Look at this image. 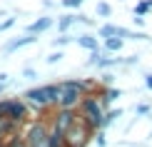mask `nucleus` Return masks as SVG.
Returning a JSON list of instances; mask_svg holds the SVG:
<instances>
[{
  "label": "nucleus",
  "mask_w": 152,
  "mask_h": 147,
  "mask_svg": "<svg viewBox=\"0 0 152 147\" xmlns=\"http://www.w3.org/2000/svg\"><path fill=\"white\" fill-rule=\"evenodd\" d=\"M0 117H8L12 125H18L23 130L35 115H33L30 105L20 97V95H18V97H5V95H0Z\"/></svg>",
  "instance_id": "f03ea898"
},
{
  "label": "nucleus",
  "mask_w": 152,
  "mask_h": 147,
  "mask_svg": "<svg viewBox=\"0 0 152 147\" xmlns=\"http://www.w3.org/2000/svg\"><path fill=\"white\" fill-rule=\"evenodd\" d=\"M145 87H147V90H152V72L145 75Z\"/></svg>",
  "instance_id": "c85d7f7f"
},
{
  "label": "nucleus",
  "mask_w": 152,
  "mask_h": 147,
  "mask_svg": "<svg viewBox=\"0 0 152 147\" xmlns=\"http://www.w3.org/2000/svg\"><path fill=\"white\" fill-rule=\"evenodd\" d=\"M50 28H55V18L53 15H40V18H35L33 23H28L25 25V33H30V35H45Z\"/></svg>",
  "instance_id": "6e6552de"
},
{
  "label": "nucleus",
  "mask_w": 152,
  "mask_h": 147,
  "mask_svg": "<svg viewBox=\"0 0 152 147\" xmlns=\"http://www.w3.org/2000/svg\"><path fill=\"white\" fill-rule=\"evenodd\" d=\"M97 82H100L102 87H107V85H115V75H112L110 70H102V75L97 78Z\"/></svg>",
  "instance_id": "aec40b11"
},
{
  "label": "nucleus",
  "mask_w": 152,
  "mask_h": 147,
  "mask_svg": "<svg viewBox=\"0 0 152 147\" xmlns=\"http://www.w3.org/2000/svg\"><path fill=\"white\" fill-rule=\"evenodd\" d=\"M120 117H122V107H107V110H105V120H102V130L112 127Z\"/></svg>",
  "instance_id": "ddd939ff"
},
{
  "label": "nucleus",
  "mask_w": 152,
  "mask_h": 147,
  "mask_svg": "<svg viewBox=\"0 0 152 147\" xmlns=\"http://www.w3.org/2000/svg\"><path fill=\"white\" fill-rule=\"evenodd\" d=\"M152 12V0H137L135 8H132V15H145L147 18Z\"/></svg>",
  "instance_id": "dca6fc26"
},
{
  "label": "nucleus",
  "mask_w": 152,
  "mask_h": 147,
  "mask_svg": "<svg viewBox=\"0 0 152 147\" xmlns=\"http://www.w3.org/2000/svg\"><path fill=\"white\" fill-rule=\"evenodd\" d=\"M0 15H5V10H0Z\"/></svg>",
  "instance_id": "473e14b6"
},
{
  "label": "nucleus",
  "mask_w": 152,
  "mask_h": 147,
  "mask_svg": "<svg viewBox=\"0 0 152 147\" xmlns=\"http://www.w3.org/2000/svg\"><path fill=\"white\" fill-rule=\"evenodd\" d=\"M95 15H97L100 20H107V18H112V5L107 3V0H100V3L95 5Z\"/></svg>",
  "instance_id": "2eb2a0df"
},
{
  "label": "nucleus",
  "mask_w": 152,
  "mask_h": 147,
  "mask_svg": "<svg viewBox=\"0 0 152 147\" xmlns=\"http://www.w3.org/2000/svg\"><path fill=\"white\" fill-rule=\"evenodd\" d=\"M125 42H127V40H122V37H105V40H102V50H105V53H112V55H117L120 53V50H122L125 48Z\"/></svg>",
  "instance_id": "f8f14e48"
},
{
  "label": "nucleus",
  "mask_w": 152,
  "mask_h": 147,
  "mask_svg": "<svg viewBox=\"0 0 152 147\" xmlns=\"http://www.w3.org/2000/svg\"><path fill=\"white\" fill-rule=\"evenodd\" d=\"M97 97H100V102H102L105 110H107V107H112L120 97H122V90L115 87V85H107V87H100L97 90Z\"/></svg>",
  "instance_id": "9d476101"
},
{
  "label": "nucleus",
  "mask_w": 152,
  "mask_h": 147,
  "mask_svg": "<svg viewBox=\"0 0 152 147\" xmlns=\"http://www.w3.org/2000/svg\"><path fill=\"white\" fill-rule=\"evenodd\" d=\"M58 82V107H77L85 92L77 87L75 78H65V80H55Z\"/></svg>",
  "instance_id": "20e7f679"
},
{
  "label": "nucleus",
  "mask_w": 152,
  "mask_h": 147,
  "mask_svg": "<svg viewBox=\"0 0 152 147\" xmlns=\"http://www.w3.org/2000/svg\"><path fill=\"white\" fill-rule=\"evenodd\" d=\"M53 5H55L53 0H42V8H53Z\"/></svg>",
  "instance_id": "c756f323"
},
{
  "label": "nucleus",
  "mask_w": 152,
  "mask_h": 147,
  "mask_svg": "<svg viewBox=\"0 0 152 147\" xmlns=\"http://www.w3.org/2000/svg\"><path fill=\"white\" fill-rule=\"evenodd\" d=\"M77 25H82V28H87V30H97V23L92 20V18H87V15H77Z\"/></svg>",
  "instance_id": "412c9836"
},
{
  "label": "nucleus",
  "mask_w": 152,
  "mask_h": 147,
  "mask_svg": "<svg viewBox=\"0 0 152 147\" xmlns=\"http://www.w3.org/2000/svg\"><path fill=\"white\" fill-rule=\"evenodd\" d=\"M23 78H25V80H35V78H37V70H35L33 65H25V67H23Z\"/></svg>",
  "instance_id": "393cba45"
},
{
  "label": "nucleus",
  "mask_w": 152,
  "mask_h": 147,
  "mask_svg": "<svg viewBox=\"0 0 152 147\" xmlns=\"http://www.w3.org/2000/svg\"><path fill=\"white\" fill-rule=\"evenodd\" d=\"M77 117H80L77 107H55V110L50 112V130L65 135V132L77 122Z\"/></svg>",
  "instance_id": "423d86ee"
},
{
  "label": "nucleus",
  "mask_w": 152,
  "mask_h": 147,
  "mask_svg": "<svg viewBox=\"0 0 152 147\" xmlns=\"http://www.w3.org/2000/svg\"><path fill=\"white\" fill-rule=\"evenodd\" d=\"M132 25L135 28H145V15H132Z\"/></svg>",
  "instance_id": "cd10ccee"
},
{
  "label": "nucleus",
  "mask_w": 152,
  "mask_h": 147,
  "mask_svg": "<svg viewBox=\"0 0 152 147\" xmlns=\"http://www.w3.org/2000/svg\"><path fill=\"white\" fill-rule=\"evenodd\" d=\"M117 28H120V25L105 20L102 25H97V37H100V40H105V37H115V35H117ZM117 37H120V35H117Z\"/></svg>",
  "instance_id": "4468645a"
},
{
  "label": "nucleus",
  "mask_w": 152,
  "mask_h": 147,
  "mask_svg": "<svg viewBox=\"0 0 152 147\" xmlns=\"http://www.w3.org/2000/svg\"><path fill=\"white\" fill-rule=\"evenodd\" d=\"M75 45L87 50V53H92V50H102V40L97 37V33H80L75 37Z\"/></svg>",
  "instance_id": "1a4fd4ad"
},
{
  "label": "nucleus",
  "mask_w": 152,
  "mask_h": 147,
  "mask_svg": "<svg viewBox=\"0 0 152 147\" xmlns=\"http://www.w3.org/2000/svg\"><path fill=\"white\" fill-rule=\"evenodd\" d=\"M152 112V105H147V102H140V105H135V115L137 117H145V115Z\"/></svg>",
  "instance_id": "5701e85b"
},
{
  "label": "nucleus",
  "mask_w": 152,
  "mask_h": 147,
  "mask_svg": "<svg viewBox=\"0 0 152 147\" xmlns=\"http://www.w3.org/2000/svg\"><path fill=\"white\" fill-rule=\"evenodd\" d=\"M5 142H8V140H5V137H0V147H5Z\"/></svg>",
  "instance_id": "2f4dec72"
},
{
  "label": "nucleus",
  "mask_w": 152,
  "mask_h": 147,
  "mask_svg": "<svg viewBox=\"0 0 152 147\" xmlns=\"http://www.w3.org/2000/svg\"><path fill=\"white\" fill-rule=\"evenodd\" d=\"M92 140H95V130L80 117H77V122L65 132V145L67 147H87Z\"/></svg>",
  "instance_id": "39448f33"
},
{
  "label": "nucleus",
  "mask_w": 152,
  "mask_h": 147,
  "mask_svg": "<svg viewBox=\"0 0 152 147\" xmlns=\"http://www.w3.org/2000/svg\"><path fill=\"white\" fill-rule=\"evenodd\" d=\"M72 42H75V37H72L70 33H60V35L53 40V45H55V48H60V50H65L67 45H72Z\"/></svg>",
  "instance_id": "f3484780"
},
{
  "label": "nucleus",
  "mask_w": 152,
  "mask_h": 147,
  "mask_svg": "<svg viewBox=\"0 0 152 147\" xmlns=\"http://www.w3.org/2000/svg\"><path fill=\"white\" fill-rule=\"evenodd\" d=\"M62 57H65V53L58 48V50H53V53H48V55H45V62H48V65H58Z\"/></svg>",
  "instance_id": "6ab92c4d"
},
{
  "label": "nucleus",
  "mask_w": 152,
  "mask_h": 147,
  "mask_svg": "<svg viewBox=\"0 0 152 147\" xmlns=\"http://www.w3.org/2000/svg\"><path fill=\"white\" fill-rule=\"evenodd\" d=\"M122 65H125V67L140 65V55H127V57H122Z\"/></svg>",
  "instance_id": "a878e982"
},
{
  "label": "nucleus",
  "mask_w": 152,
  "mask_h": 147,
  "mask_svg": "<svg viewBox=\"0 0 152 147\" xmlns=\"http://www.w3.org/2000/svg\"><path fill=\"white\" fill-rule=\"evenodd\" d=\"M15 23H18L15 18H5V20H0V33H5V30H10L12 25H15Z\"/></svg>",
  "instance_id": "bb28decb"
},
{
  "label": "nucleus",
  "mask_w": 152,
  "mask_h": 147,
  "mask_svg": "<svg viewBox=\"0 0 152 147\" xmlns=\"http://www.w3.org/2000/svg\"><path fill=\"white\" fill-rule=\"evenodd\" d=\"M8 147H28V142H25V137H23V130L20 132H15L12 137H8V142H5Z\"/></svg>",
  "instance_id": "a211bd4d"
},
{
  "label": "nucleus",
  "mask_w": 152,
  "mask_h": 147,
  "mask_svg": "<svg viewBox=\"0 0 152 147\" xmlns=\"http://www.w3.org/2000/svg\"><path fill=\"white\" fill-rule=\"evenodd\" d=\"M20 97L30 105L33 115H50L58 107V82H45V85L28 87Z\"/></svg>",
  "instance_id": "f257e3e1"
},
{
  "label": "nucleus",
  "mask_w": 152,
  "mask_h": 147,
  "mask_svg": "<svg viewBox=\"0 0 152 147\" xmlns=\"http://www.w3.org/2000/svg\"><path fill=\"white\" fill-rule=\"evenodd\" d=\"M60 5H62L65 10H77V8L85 5V0H60Z\"/></svg>",
  "instance_id": "4be33fe9"
},
{
  "label": "nucleus",
  "mask_w": 152,
  "mask_h": 147,
  "mask_svg": "<svg viewBox=\"0 0 152 147\" xmlns=\"http://www.w3.org/2000/svg\"><path fill=\"white\" fill-rule=\"evenodd\" d=\"M77 115H80V120H85V122L90 125L95 132H97V130H102L105 105L100 102V97H97V95H85V97H82V102L77 105Z\"/></svg>",
  "instance_id": "7ed1b4c3"
},
{
  "label": "nucleus",
  "mask_w": 152,
  "mask_h": 147,
  "mask_svg": "<svg viewBox=\"0 0 152 147\" xmlns=\"http://www.w3.org/2000/svg\"><path fill=\"white\" fill-rule=\"evenodd\" d=\"M75 25H77V12H65V15L55 18V28H58V33H70Z\"/></svg>",
  "instance_id": "9b49d317"
},
{
  "label": "nucleus",
  "mask_w": 152,
  "mask_h": 147,
  "mask_svg": "<svg viewBox=\"0 0 152 147\" xmlns=\"http://www.w3.org/2000/svg\"><path fill=\"white\" fill-rule=\"evenodd\" d=\"M37 42V35H30V33H23L18 37H8V42L0 45V55H12L18 50H23L25 45H35Z\"/></svg>",
  "instance_id": "0eeeda50"
},
{
  "label": "nucleus",
  "mask_w": 152,
  "mask_h": 147,
  "mask_svg": "<svg viewBox=\"0 0 152 147\" xmlns=\"http://www.w3.org/2000/svg\"><path fill=\"white\" fill-rule=\"evenodd\" d=\"M5 90H8V85H5V82H0V95H5Z\"/></svg>",
  "instance_id": "7c9ffc66"
},
{
  "label": "nucleus",
  "mask_w": 152,
  "mask_h": 147,
  "mask_svg": "<svg viewBox=\"0 0 152 147\" xmlns=\"http://www.w3.org/2000/svg\"><path fill=\"white\" fill-rule=\"evenodd\" d=\"M92 142L97 145V147H105V145H107V135H105V130H97V132H95V140H92Z\"/></svg>",
  "instance_id": "b1692460"
}]
</instances>
